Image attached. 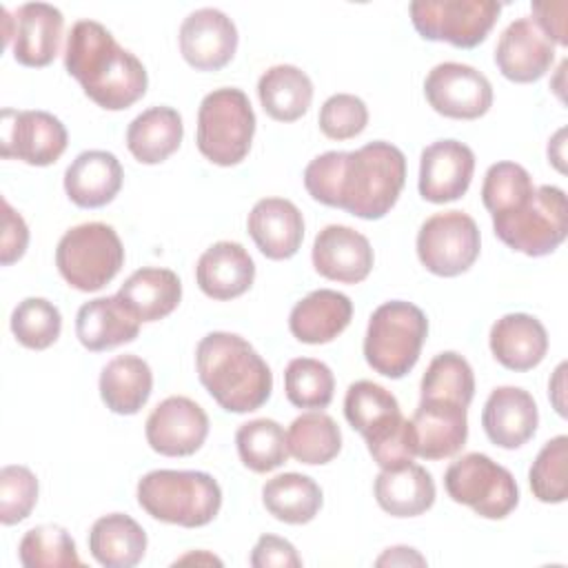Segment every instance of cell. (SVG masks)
<instances>
[{
  "instance_id": "1",
  "label": "cell",
  "mask_w": 568,
  "mask_h": 568,
  "mask_svg": "<svg viewBox=\"0 0 568 568\" xmlns=\"http://www.w3.org/2000/svg\"><path fill=\"white\" fill-rule=\"evenodd\" d=\"M404 182L406 158L384 140L355 151H326L304 169V186L313 200L362 220L384 217L395 206Z\"/></svg>"
},
{
  "instance_id": "2",
  "label": "cell",
  "mask_w": 568,
  "mask_h": 568,
  "mask_svg": "<svg viewBox=\"0 0 568 568\" xmlns=\"http://www.w3.org/2000/svg\"><path fill=\"white\" fill-rule=\"evenodd\" d=\"M64 69L106 111L129 109L146 93L149 84L144 64L95 20H78L71 27L64 47Z\"/></svg>"
},
{
  "instance_id": "3",
  "label": "cell",
  "mask_w": 568,
  "mask_h": 568,
  "mask_svg": "<svg viewBox=\"0 0 568 568\" xmlns=\"http://www.w3.org/2000/svg\"><path fill=\"white\" fill-rule=\"evenodd\" d=\"M202 386L229 413L257 410L273 390V375L262 355L240 335L213 331L195 351Z\"/></svg>"
},
{
  "instance_id": "4",
  "label": "cell",
  "mask_w": 568,
  "mask_h": 568,
  "mask_svg": "<svg viewBox=\"0 0 568 568\" xmlns=\"http://www.w3.org/2000/svg\"><path fill=\"white\" fill-rule=\"evenodd\" d=\"M138 504L158 521L200 528L215 519L222 488L202 470H151L138 481Z\"/></svg>"
},
{
  "instance_id": "5",
  "label": "cell",
  "mask_w": 568,
  "mask_h": 568,
  "mask_svg": "<svg viewBox=\"0 0 568 568\" xmlns=\"http://www.w3.org/2000/svg\"><path fill=\"white\" fill-rule=\"evenodd\" d=\"M426 335L428 320L419 306L404 300L384 302L368 320L364 357L375 373L399 379L417 364Z\"/></svg>"
},
{
  "instance_id": "6",
  "label": "cell",
  "mask_w": 568,
  "mask_h": 568,
  "mask_svg": "<svg viewBox=\"0 0 568 568\" xmlns=\"http://www.w3.org/2000/svg\"><path fill=\"white\" fill-rule=\"evenodd\" d=\"M255 113L248 95L235 87H222L206 93L197 109V149L200 153L217 164H240L253 142Z\"/></svg>"
},
{
  "instance_id": "7",
  "label": "cell",
  "mask_w": 568,
  "mask_h": 568,
  "mask_svg": "<svg viewBox=\"0 0 568 568\" xmlns=\"http://www.w3.org/2000/svg\"><path fill=\"white\" fill-rule=\"evenodd\" d=\"M495 235L513 251L528 257L552 253L568 233L566 193L559 186H535L519 206L493 215Z\"/></svg>"
},
{
  "instance_id": "8",
  "label": "cell",
  "mask_w": 568,
  "mask_h": 568,
  "mask_svg": "<svg viewBox=\"0 0 568 568\" xmlns=\"http://www.w3.org/2000/svg\"><path fill=\"white\" fill-rule=\"evenodd\" d=\"M124 264V246L113 226L84 222L69 229L55 248V266L69 286L93 293L106 286Z\"/></svg>"
},
{
  "instance_id": "9",
  "label": "cell",
  "mask_w": 568,
  "mask_h": 568,
  "mask_svg": "<svg viewBox=\"0 0 568 568\" xmlns=\"http://www.w3.org/2000/svg\"><path fill=\"white\" fill-rule=\"evenodd\" d=\"M444 488L453 501L486 519H504L519 504V488L510 470L484 453H466L453 462L446 468Z\"/></svg>"
},
{
  "instance_id": "10",
  "label": "cell",
  "mask_w": 568,
  "mask_h": 568,
  "mask_svg": "<svg viewBox=\"0 0 568 568\" xmlns=\"http://www.w3.org/2000/svg\"><path fill=\"white\" fill-rule=\"evenodd\" d=\"M408 11L424 40L473 49L490 33L501 4L493 0H417Z\"/></svg>"
},
{
  "instance_id": "11",
  "label": "cell",
  "mask_w": 568,
  "mask_h": 568,
  "mask_svg": "<svg viewBox=\"0 0 568 568\" xmlns=\"http://www.w3.org/2000/svg\"><path fill=\"white\" fill-rule=\"evenodd\" d=\"M477 222L464 211H442L430 215L417 233V257L439 277L466 273L479 257Z\"/></svg>"
},
{
  "instance_id": "12",
  "label": "cell",
  "mask_w": 568,
  "mask_h": 568,
  "mask_svg": "<svg viewBox=\"0 0 568 568\" xmlns=\"http://www.w3.org/2000/svg\"><path fill=\"white\" fill-rule=\"evenodd\" d=\"M0 153L31 166L53 164L67 149L69 135L64 124L47 111L4 109L0 122Z\"/></svg>"
},
{
  "instance_id": "13",
  "label": "cell",
  "mask_w": 568,
  "mask_h": 568,
  "mask_svg": "<svg viewBox=\"0 0 568 568\" xmlns=\"http://www.w3.org/2000/svg\"><path fill=\"white\" fill-rule=\"evenodd\" d=\"M428 104L444 118L475 120L493 104V87L488 78L470 64L442 62L433 67L424 80Z\"/></svg>"
},
{
  "instance_id": "14",
  "label": "cell",
  "mask_w": 568,
  "mask_h": 568,
  "mask_svg": "<svg viewBox=\"0 0 568 568\" xmlns=\"http://www.w3.org/2000/svg\"><path fill=\"white\" fill-rule=\"evenodd\" d=\"M4 16V42L11 47L16 62L22 67H47L53 62L60 49V38L64 29L62 11L47 2H27L20 4L9 16Z\"/></svg>"
},
{
  "instance_id": "15",
  "label": "cell",
  "mask_w": 568,
  "mask_h": 568,
  "mask_svg": "<svg viewBox=\"0 0 568 568\" xmlns=\"http://www.w3.org/2000/svg\"><path fill=\"white\" fill-rule=\"evenodd\" d=\"M144 433L155 453L186 457L204 444L209 435V417L197 402L184 395H173L151 410Z\"/></svg>"
},
{
  "instance_id": "16",
  "label": "cell",
  "mask_w": 568,
  "mask_h": 568,
  "mask_svg": "<svg viewBox=\"0 0 568 568\" xmlns=\"http://www.w3.org/2000/svg\"><path fill=\"white\" fill-rule=\"evenodd\" d=\"M237 49L233 20L213 7L191 11L180 24L182 58L197 71H217L231 62Z\"/></svg>"
},
{
  "instance_id": "17",
  "label": "cell",
  "mask_w": 568,
  "mask_h": 568,
  "mask_svg": "<svg viewBox=\"0 0 568 568\" xmlns=\"http://www.w3.org/2000/svg\"><path fill=\"white\" fill-rule=\"evenodd\" d=\"M475 153L457 140H437L419 158V195L433 204L459 200L473 180Z\"/></svg>"
},
{
  "instance_id": "18",
  "label": "cell",
  "mask_w": 568,
  "mask_h": 568,
  "mask_svg": "<svg viewBox=\"0 0 568 568\" xmlns=\"http://www.w3.org/2000/svg\"><path fill=\"white\" fill-rule=\"evenodd\" d=\"M555 44L541 33L532 18L513 20L495 47V64L504 78L526 84L537 82L552 67Z\"/></svg>"
},
{
  "instance_id": "19",
  "label": "cell",
  "mask_w": 568,
  "mask_h": 568,
  "mask_svg": "<svg viewBox=\"0 0 568 568\" xmlns=\"http://www.w3.org/2000/svg\"><path fill=\"white\" fill-rule=\"evenodd\" d=\"M315 271L333 282L357 284L368 277L373 268V246L355 229L344 224L324 226L313 242Z\"/></svg>"
},
{
  "instance_id": "20",
  "label": "cell",
  "mask_w": 568,
  "mask_h": 568,
  "mask_svg": "<svg viewBox=\"0 0 568 568\" xmlns=\"http://www.w3.org/2000/svg\"><path fill=\"white\" fill-rule=\"evenodd\" d=\"M410 428L417 457L446 459L462 450L468 437L466 406L450 399H419Z\"/></svg>"
},
{
  "instance_id": "21",
  "label": "cell",
  "mask_w": 568,
  "mask_h": 568,
  "mask_svg": "<svg viewBox=\"0 0 568 568\" xmlns=\"http://www.w3.org/2000/svg\"><path fill=\"white\" fill-rule=\"evenodd\" d=\"M539 410L532 395L519 386L495 388L481 410V426L488 439L499 446L515 450L524 446L537 430Z\"/></svg>"
},
{
  "instance_id": "22",
  "label": "cell",
  "mask_w": 568,
  "mask_h": 568,
  "mask_svg": "<svg viewBox=\"0 0 568 568\" xmlns=\"http://www.w3.org/2000/svg\"><path fill=\"white\" fill-rule=\"evenodd\" d=\"M344 415L348 424L366 439L368 448L386 442L408 422L402 415L395 395L368 379H359L348 386L344 397Z\"/></svg>"
},
{
  "instance_id": "23",
  "label": "cell",
  "mask_w": 568,
  "mask_h": 568,
  "mask_svg": "<svg viewBox=\"0 0 568 568\" xmlns=\"http://www.w3.org/2000/svg\"><path fill=\"white\" fill-rule=\"evenodd\" d=\"M246 226L255 246L268 260L293 257L304 240V217L300 209L284 197H264L255 202Z\"/></svg>"
},
{
  "instance_id": "24",
  "label": "cell",
  "mask_w": 568,
  "mask_h": 568,
  "mask_svg": "<svg viewBox=\"0 0 568 568\" xmlns=\"http://www.w3.org/2000/svg\"><path fill=\"white\" fill-rule=\"evenodd\" d=\"M195 280L204 295L213 300H233L244 295L255 280V264L248 251L237 242H215L195 266Z\"/></svg>"
},
{
  "instance_id": "25",
  "label": "cell",
  "mask_w": 568,
  "mask_h": 568,
  "mask_svg": "<svg viewBox=\"0 0 568 568\" xmlns=\"http://www.w3.org/2000/svg\"><path fill=\"white\" fill-rule=\"evenodd\" d=\"M120 160L100 149L82 151L64 171V191L69 200L82 209H100L109 204L122 189Z\"/></svg>"
},
{
  "instance_id": "26",
  "label": "cell",
  "mask_w": 568,
  "mask_h": 568,
  "mask_svg": "<svg viewBox=\"0 0 568 568\" xmlns=\"http://www.w3.org/2000/svg\"><path fill=\"white\" fill-rule=\"evenodd\" d=\"M490 351L508 371H530L548 353V333L544 324L528 313H508L490 328Z\"/></svg>"
},
{
  "instance_id": "27",
  "label": "cell",
  "mask_w": 568,
  "mask_h": 568,
  "mask_svg": "<svg viewBox=\"0 0 568 568\" xmlns=\"http://www.w3.org/2000/svg\"><path fill=\"white\" fill-rule=\"evenodd\" d=\"M351 317L353 302L348 295L333 288H317L293 306L288 328L304 344H328L351 324Z\"/></svg>"
},
{
  "instance_id": "28",
  "label": "cell",
  "mask_w": 568,
  "mask_h": 568,
  "mask_svg": "<svg viewBox=\"0 0 568 568\" xmlns=\"http://www.w3.org/2000/svg\"><path fill=\"white\" fill-rule=\"evenodd\" d=\"M140 324L142 322L131 315L118 295L95 297L80 306L75 315V335L84 348L98 353L133 342L140 333Z\"/></svg>"
},
{
  "instance_id": "29",
  "label": "cell",
  "mask_w": 568,
  "mask_h": 568,
  "mask_svg": "<svg viewBox=\"0 0 568 568\" xmlns=\"http://www.w3.org/2000/svg\"><path fill=\"white\" fill-rule=\"evenodd\" d=\"M373 490L379 508L393 517H417L435 504L433 475L413 462L382 468Z\"/></svg>"
},
{
  "instance_id": "30",
  "label": "cell",
  "mask_w": 568,
  "mask_h": 568,
  "mask_svg": "<svg viewBox=\"0 0 568 568\" xmlns=\"http://www.w3.org/2000/svg\"><path fill=\"white\" fill-rule=\"evenodd\" d=\"M115 295L135 320L158 322L178 308L182 284L171 268L144 266L131 273Z\"/></svg>"
},
{
  "instance_id": "31",
  "label": "cell",
  "mask_w": 568,
  "mask_h": 568,
  "mask_svg": "<svg viewBox=\"0 0 568 568\" xmlns=\"http://www.w3.org/2000/svg\"><path fill=\"white\" fill-rule=\"evenodd\" d=\"M182 115L173 106H151L135 115L126 129V146L142 164H160L180 149Z\"/></svg>"
},
{
  "instance_id": "32",
  "label": "cell",
  "mask_w": 568,
  "mask_h": 568,
  "mask_svg": "<svg viewBox=\"0 0 568 568\" xmlns=\"http://www.w3.org/2000/svg\"><path fill=\"white\" fill-rule=\"evenodd\" d=\"M89 550L104 568H131L140 564L146 552V532L133 517L111 513L93 521Z\"/></svg>"
},
{
  "instance_id": "33",
  "label": "cell",
  "mask_w": 568,
  "mask_h": 568,
  "mask_svg": "<svg viewBox=\"0 0 568 568\" xmlns=\"http://www.w3.org/2000/svg\"><path fill=\"white\" fill-rule=\"evenodd\" d=\"M151 366L138 355H118L100 373V397L118 415H135L151 395Z\"/></svg>"
},
{
  "instance_id": "34",
  "label": "cell",
  "mask_w": 568,
  "mask_h": 568,
  "mask_svg": "<svg viewBox=\"0 0 568 568\" xmlns=\"http://www.w3.org/2000/svg\"><path fill=\"white\" fill-rule=\"evenodd\" d=\"M257 95L268 118L295 122L313 102V82L295 64H275L260 75Z\"/></svg>"
},
{
  "instance_id": "35",
  "label": "cell",
  "mask_w": 568,
  "mask_h": 568,
  "mask_svg": "<svg viewBox=\"0 0 568 568\" xmlns=\"http://www.w3.org/2000/svg\"><path fill=\"white\" fill-rule=\"evenodd\" d=\"M264 508L284 524H308L322 508V488L302 473H282L262 486Z\"/></svg>"
},
{
  "instance_id": "36",
  "label": "cell",
  "mask_w": 568,
  "mask_h": 568,
  "mask_svg": "<svg viewBox=\"0 0 568 568\" xmlns=\"http://www.w3.org/2000/svg\"><path fill=\"white\" fill-rule=\"evenodd\" d=\"M286 448L302 464H328L342 450L339 426L322 410L302 413L286 430Z\"/></svg>"
},
{
  "instance_id": "37",
  "label": "cell",
  "mask_w": 568,
  "mask_h": 568,
  "mask_svg": "<svg viewBox=\"0 0 568 568\" xmlns=\"http://www.w3.org/2000/svg\"><path fill=\"white\" fill-rule=\"evenodd\" d=\"M237 455L246 468L253 473H268L280 468L286 457V433L275 419H251L242 424L235 433Z\"/></svg>"
},
{
  "instance_id": "38",
  "label": "cell",
  "mask_w": 568,
  "mask_h": 568,
  "mask_svg": "<svg viewBox=\"0 0 568 568\" xmlns=\"http://www.w3.org/2000/svg\"><path fill=\"white\" fill-rule=\"evenodd\" d=\"M422 399H450L468 408L475 395V375L470 364L455 351L435 355L422 377Z\"/></svg>"
},
{
  "instance_id": "39",
  "label": "cell",
  "mask_w": 568,
  "mask_h": 568,
  "mask_svg": "<svg viewBox=\"0 0 568 568\" xmlns=\"http://www.w3.org/2000/svg\"><path fill=\"white\" fill-rule=\"evenodd\" d=\"M24 568H80L82 561L71 535L55 524H42L24 532L18 546Z\"/></svg>"
},
{
  "instance_id": "40",
  "label": "cell",
  "mask_w": 568,
  "mask_h": 568,
  "mask_svg": "<svg viewBox=\"0 0 568 568\" xmlns=\"http://www.w3.org/2000/svg\"><path fill=\"white\" fill-rule=\"evenodd\" d=\"M284 390L297 408H326L333 399V371L313 357H295L284 371Z\"/></svg>"
},
{
  "instance_id": "41",
  "label": "cell",
  "mask_w": 568,
  "mask_h": 568,
  "mask_svg": "<svg viewBox=\"0 0 568 568\" xmlns=\"http://www.w3.org/2000/svg\"><path fill=\"white\" fill-rule=\"evenodd\" d=\"M60 311L44 297H27L11 313V333L31 351L49 348L60 337Z\"/></svg>"
},
{
  "instance_id": "42",
  "label": "cell",
  "mask_w": 568,
  "mask_h": 568,
  "mask_svg": "<svg viewBox=\"0 0 568 568\" xmlns=\"http://www.w3.org/2000/svg\"><path fill=\"white\" fill-rule=\"evenodd\" d=\"M566 462H568V437L557 435L541 446L530 470L528 481L532 495L544 504H561L568 497V479H566Z\"/></svg>"
},
{
  "instance_id": "43",
  "label": "cell",
  "mask_w": 568,
  "mask_h": 568,
  "mask_svg": "<svg viewBox=\"0 0 568 568\" xmlns=\"http://www.w3.org/2000/svg\"><path fill=\"white\" fill-rule=\"evenodd\" d=\"M532 178L521 164L497 162L490 164L484 175L481 202L490 215H497L526 202L532 195Z\"/></svg>"
},
{
  "instance_id": "44",
  "label": "cell",
  "mask_w": 568,
  "mask_h": 568,
  "mask_svg": "<svg viewBox=\"0 0 568 568\" xmlns=\"http://www.w3.org/2000/svg\"><path fill=\"white\" fill-rule=\"evenodd\" d=\"M38 501V479L20 464H9L0 470V521L13 526L27 519Z\"/></svg>"
},
{
  "instance_id": "45",
  "label": "cell",
  "mask_w": 568,
  "mask_h": 568,
  "mask_svg": "<svg viewBox=\"0 0 568 568\" xmlns=\"http://www.w3.org/2000/svg\"><path fill=\"white\" fill-rule=\"evenodd\" d=\"M368 124V109L353 93H335L320 109V129L331 140H351Z\"/></svg>"
},
{
  "instance_id": "46",
  "label": "cell",
  "mask_w": 568,
  "mask_h": 568,
  "mask_svg": "<svg viewBox=\"0 0 568 568\" xmlns=\"http://www.w3.org/2000/svg\"><path fill=\"white\" fill-rule=\"evenodd\" d=\"M253 568H300L302 559L295 546L277 535H262L251 552Z\"/></svg>"
},
{
  "instance_id": "47",
  "label": "cell",
  "mask_w": 568,
  "mask_h": 568,
  "mask_svg": "<svg viewBox=\"0 0 568 568\" xmlns=\"http://www.w3.org/2000/svg\"><path fill=\"white\" fill-rule=\"evenodd\" d=\"M29 244V229L22 215L2 200V246H0V262L2 266H9L18 262Z\"/></svg>"
},
{
  "instance_id": "48",
  "label": "cell",
  "mask_w": 568,
  "mask_h": 568,
  "mask_svg": "<svg viewBox=\"0 0 568 568\" xmlns=\"http://www.w3.org/2000/svg\"><path fill=\"white\" fill-rule=\"evenodd\" d=\"M532 13H535V24L541 29V33L555 44H566L568 38H566V0H546V2H532Z\"/></svg>"
},
{
  "instance_id": "49",
  "label": "cell",
  "mask_w": 568,
  "mask_h": 568,
  "mask_svg": "<svg viewBox=\"0 0 568 568\" xmlns=\"http://www.w3.org/2000/svg\"><path fill=\"white\" fill-rule=\"evenodd\" d=\"M377 566H424L426 559L415 550V548H408V546H393V548H386V552L382 557H377L375 561Z\"/></svg>"
},
{
  "instance_id": "50",
  "label": "cell",
  "mask_w": 568,
  "mask_h": 568,
  "mask_svg": "<svg viewBox=\"0 0 568 568\" xmlns=\"http://www.w3.org/2000/svg\"><path fill=\"white\" fill-rule=\"evenodd\" d=\"M564 373H566V364H559L557 371H555V377H552L550 384H548V388H550V399H552V404H555V408H557L559 415H566V404H564V388H566V384H564Z\"/></svg>"
},
{
  "instance_id": "51",
  "label": "cell",
  "mask_w": 568,
  "mask_h": 568,
  "mask_svg": "<svg viewBox=\"0 0 568 568\" xmlns=\"http://www.w3.org/2000/svg\"><path fill=\"white\" fill-rule=\"evenodd\" d=\"M564 135H566V131L559 129L557 135L548 142V158L552 160V164H555L559 171H564V142H561Z\"/></svg>"
},
{
  "instance_id": "52",
  "label": "cell",
  "mask_w": 568,
  "mask_h": 568,
  "mask_svg": "<svg viewBox=\"0 0 568 568\" xmlns=\"http://www.w3.org/2000/svg\"><path fill=\"white\" fill-rule=\"evenodd\" d=\"M186 561H209V564H217V566H222V561H220L217 557L209 555V552H189V555L180 557L175 564H186Z\"/></svg>"
}]
</instances>
